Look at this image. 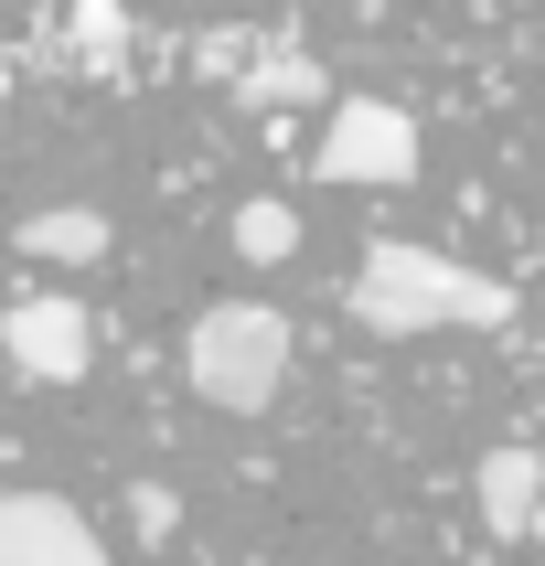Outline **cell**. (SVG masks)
<instances>
[{
  "mask_svg": "<svg viewBox=\"0 0 545 566\" xmlns=\"http://www.w3.org/2000/svg\"><path fill=\"white\" fill-rule=\"evenodd\" d=\"M247 54H256V32H235V43L203 32V43H192V75H247Z\"/></svg>",
  "mask_w": 545,
  "mask_h": 566,
  "instance_id": "cell-12",
  "label": "cell"
},
{
  "mask_svg": "<svg viewBox=\"0 0 545 566\" xmlns=\"http://www.w3.org/2000/svg\"><path fill=\"white\" fill-rule=\"evenodd\" d=\"M182 375L214 417H268L279 385H289V321L268 300H214L182 332Z\"/></svg>",
  "mask_w": 545,
  "mask_h": 566,
  "instance_id": "cell-2",
  "label": "cell"
},
{
  "mask_svg": "<svg viewBox=\"0 0 545 566\" xmlns=\"http://www.w3.org/2000/svg\"><path fill=\"white\" fill-rule=\"evenodd\" d=\"M0 353H11V375H22V385H75L96 364V321H86V300L32 289V300L0 311Z\"/></svg>",
  "mask_w": 545,
  "mask_h": 566,
  "instance_id": "cell-4",
  "label": "cell"
},
{
  "mask_svg": "<svg viewBox=\"0 0 545 566\" xmlns=\"http://www.w3.org/2000/svg\"><path fill=\"white\" fill-rule=\"evenodd\" d=\"M321 182H364V192H396L417 182V118L396 96H332V118H321Z\"/></svg>",
  "mask_w": 545,
  "mask_h": 566,
  "instance_id": "cell-3",
  "label": "cell"
},
{
  "mask_svg": "<svg viewBox=\"0 0 545 566\" xmlns=\"http://www.w3.org/2000/svg\"><path fill=\"white\" fill-rule=\"evenodd\" d=\"M0 96H11V64H0Z\"/></svg>",
  "mask_w": 545,
  "mask_h": 566,
  "instance_id": "cell-14",
  "label": "cell"
},
{
  "mask_svg": "<svg viewBox=\"0 0 545 566\" xmlns=\"http://www.w3.org/2000/svg\"><path fill=\"white\" fill-rule=\"evenodd\" d=\"M0 566H118L96 524L54 492H0Z\"/></svg>",
  "mask_w": 545,
  "mask_h": 566,
  "instance_id": "cell-5",
  "label": "cell"
},
{
  "mask_svg": "<svg viewBox=\"0 0 545 566\" xmlns=\"http://www.w3.org/2000/svg\"><path fill=\"white\" fill-rule=\"evenodd\" d=\"M235 107H321V64L289 43V32H256L247 75H235Z\"/></svg>",
  "mask_w": 545,
  "mask_h": 566,
  "instance_id": "cell-7",
  "label": "cell"
},
{
  "mask_svg": "<svg viewBox=\"0 0 545 566\" xmlns=\"http://www.w3.org/2000/svg\"><path fill=\"white\" fill-rule=\"evenodd\" d=\"M128 524H139V535H171V524H182V492H160V481H139V492H128Z\"/></svg>",
  "mask_w": 545,
  "mask_h": 566,
  "instance_id": "cell-11",
  "label": "cell"
},
{
  "mask_svg": "<svg viewBox=\"0 0 545 566\" xmlns=\"http://www.w3.org/2000/svg\"><path fill=\"white\" fill-rule=\"evenodd\" d=\"M75 64H86L96 86L128 75V0H75Z\"/></svg>",
  "mask_w": 545,
  "mask_h": 566,
  "instance_id": "cell-9",
  "label": "cell"
},
{
  "mask_svg": "<svg viewBox=\"0 0 545 566\" xmlns=\"http://www.w3.org/2000/svg\"><path fill=\"white\" fill-rule=\"evenodd\" d=\"M471 492H481V524H492V535H524V545H535V503H545V449H492Z\"/></svg>",
  "mask_w": 545,
  "mask_h": 566,
  "instance_id": "cell-6",
  "label": "cell"
},
{
  "mask_svg": "<svg viewBox=\"0 0 545 566\" xmlns=\"http://www.w3.org/2000/svg\"><path fill=\"white\" fill-rule=\"evenodd\" d=\"M535 545H545V503H535Z\"/></svg>",
  "mask_w": 545,
  "mask_h": 566,
  "instance_id": "cell-13",
  "label": "cell"
},
{
  "mask_svg": "<svg viewBox=\"0 0 545 566\" xmlns=\"http://www.w3.org/2000/svg\"><path fill=\"white\" fill-rule=\"evenodd\" d=\"M353 321L385 332V343H417V332H503L513 289L471 256H439L417 235H375L353 256Z\"/></svg>",
  "mask_w": 545,
  "mask_h": 566,
  "instance_id": "cell-1",
  "label": "cell"
},
{
  "mask_svg": "<svg viewBox=\"0 0 545 566\" xmlns=\"http://www.w3.org/2000/svg\"><path fill=\"white\" fill-rule=\"evenodd\" d=\"M11 247L43 256V268H86V256H107V214L96 203H43V214H22Z\"/></svg>",
  "mask_w": 545,
  "mask_h": 566,
  "instance_id": "cell-8",
  "label": "cell"
},
{
  "mask_svg": "<svg viewBox=\"0 0 545 566\" xmlns=\"http://www.w3.org/2000/svg\"><path fill=\"white\" fill-rule=\"evenodd\" d=\"M235 256H247V268L300 256V214H289V203H235Z\"/></svg>",
  "mask_w": 545,
  "mask_h": 566,
  "instance_id": "cell-10",
  "label": "cell"
}]
</instances>
